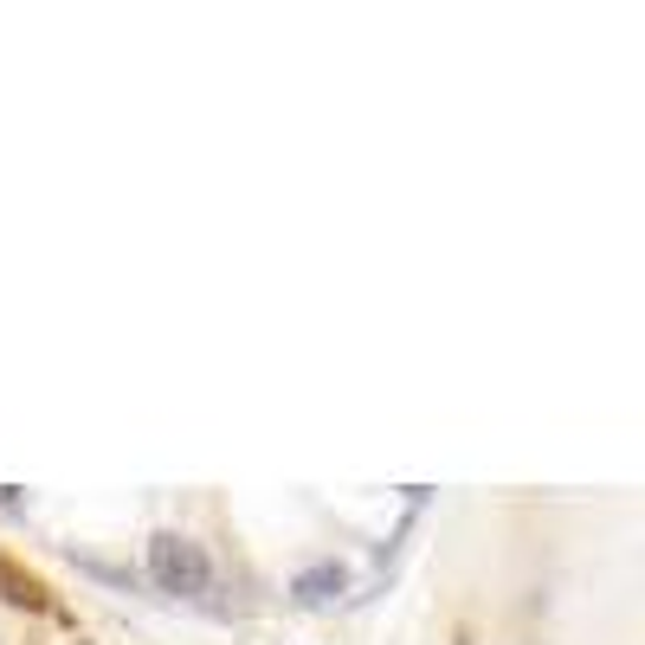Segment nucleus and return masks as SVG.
<instances>
[{"mask_svg":"<svg viewBox=\"0 0 645 645\" xmlns=\"http://www.w3.org/2000/svg\"><path fill=\"white\" fill-rule=\"evenodd\" d=\"M0 587H7V601H13V607H45V587H39V581H27L13 562L0 569Z\"/></svg>","mask_w":645,"mask_h":645,"instance_id":"3","label":"nucleus"},{"mask_svg":"<svg viewBox=\"0 0 645 645\" xmlns=\"http://www.w3.org/2000/svg\"><path fill=\"white\" fill-rule=\"evenodd\" d=\"M291 594H298V607H330L348 594V569L342 562H310L298 581H291Z\"/></svg>","mask_w":645,"mask_h":645,"instance_id":"2","label":"nucleus"},{"mask_svg":"<svg viewBox=\"0 0 645 645\" xmlns=\"http://www.w3.org/2000/svg\"><path fill=\"white\" fill-rule=\"evenodd\" d=\"M149 574L162 594H207L214 587V562H207V549L188 542V535L162 530L149 535Z\"/></svg>","mask_w":645,"mask_h":645,"instance_id":"1","label":"nucleus"}]
</instances>
